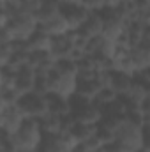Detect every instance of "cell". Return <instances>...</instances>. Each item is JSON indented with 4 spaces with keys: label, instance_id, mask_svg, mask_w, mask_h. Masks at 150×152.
Listing matches in <instances>:
<instances>
[{
    "label": "cell",
    "instance_id": "5bb4252c",
    "mask_svg": "<svg viewBox=\"0 0 150 152\" xmlns=\"http://www.w3.org/2000/svg\"><path fill=\"white\" fill-rule=\"evenodd\" d=\"M62 16V4L60 0H42L41 5H39L37 12H36V18L39 21V27Z\"/></svg>",
    "mask_w": 150,
    "mask_h": 152
},
{
    "label": "cell",
    "instance_id": "9a60e30c",
    "mask_svg": "<svg viewBox=\"0 0 150 152\" xmlns=\"http://www.w3.org/2000/svg\"><path fill=\"white\" fill-rule=\"evenodd\" d=\"M57 62L58 60L51 55V51H30L28 66H32L37 73H50V71H53Z\"/></svg>",
    "mask_w": 150,
    "mask_h": 152
},
{
    "label": "cell",
    "instance_id": "52a82bcc",
    "mask_svg": "<svg viewBox=\"0 0 150 152\" xmlns=\"http://www.w3.org/2000/svg\"><path fill=\"white\" fill-rule=\"evenodd\" d=\"M131 58H133V64H134L138 75L150 69V30L136 46H133Z\"/></svg>",
    "mask_w": 150,
    "mask_h": 152
},
{
    "label": "cell",
    "instance_id": "2e32d148",
    "mask_svg": "<svg viewBox=\"0 0 150 152\" xmlns=\"http://www.w3.org/2000/svg\"><path fill=\"white\" fill-rule=\"evenodd\" d=\"M46 101H48V113L60 115V117H71L69 99H66L58 94H48Z\"/></svg>",
    "mask_w": 150,
    "mask_h": 152
},
{
    "label": "cell",
    "instance_id": "e0dca14e",
    "mask_svg": "<svg viewBox=\"0 0 150 152\" xmlns=\"http://www.w3.org/2000/svg\"><path fill=\"white\" fill-rule=\"evenodd\" d=\"M78 80H79V78H78ZM103 88H106V87H104L103 81L99 80V75L95 76V78L79 80V83H78V94H81V96H85V97H88V99H92V101L99 96V92H101Z\"/></svg>",
    "mask_w": 150,
    "mask_h": 152
},
{
    "label": "cell",
    "instance_id": "4dcf8cb0",
    "mask_svg": "<svg viewBox=\"0 0 150 152\" xmlns=\"http://www.w3.org/2000/svg\"><path fill=\"white\" fill-rule=\"evenodd\" d=\"M2 4H9V2H14V0H0Z\"/></svg>",
    "mask_w": 150,
    "mask_h": 152
},
{
    "label": "cell",
    "instance_id": "30bf717a",
    "mask_svg": "<svg viewBox=\"0 0 150 152\" xmlns=\"http://www.w3.org/2000/svg\"><path fill=\"white\" fill-rule=\"evenodd\" d=\"M78 34L85 41L101 37L104 34V18H103V14L101 12H90V16L87 18L83 27L78 30Z\"/></svg>",
    "mask_w": 150,
    "mask_h": 152
},
{
    "label": "cell",
    "instance_id": "484cf974",
    "mask_svg": "<svg viewBox=\"0 0 150 152\" xmlns=\"http://www.w3.org/2000/svg\"><path fill=\"white\" fill-rule=\"evenodd\" d=\"M143 149L150 152V133H145V136H143Z\"/></svg>",
    "mask_w": 150,
    "mask_h": 152
},
{
    "label": "cell",
    "instance_id": "8992f818",
    "mask_svg": "<svg viewBox=\"0 0 150 152\" xmlns=\"http://www.w3.org/2000/svg\"><path fill=\"white\" fill-rule=\"evenodd\" d=\"M25 120L27 117L18 104L0 108V127H2V134L5 136H12L14 133H18V129L23 126Z\"/></svg>",
    "mask_w": 150,
    "mask_h": 152
},
{
    "label": "cell",
    "instance_id": "83f0119b",
    "mask_svg": "<svg viewBox=\"0 0 150 152\" xmlns=\"http://www.w3.org/2000/svg\"><path fill=\"white\" fill-rule=\"evenodd\" d=\"M140 75L143 76V78H145L147 81H150V69H149V71H145V73H140Z\"/></svg>",
    "mask_w": 150,
    "mask_h": 152
},
{
    "label": "cell",
    "instance_id": "7c38bea8",
    "mask_svg": "<svg viewBox=\"0 0 150 152\" xmlns=\"http://www.w3.org/2000/svg\"><path fill=\"white\" fill-rule=\"evenodd\" d=\"M62 14L69 21L71 30H79L87 21V18L90 16V11L81 4H67V5H62Z\"/></svg>",
    "mask_w": 150,
    "mask_h": 152
},
{
    "label": "cell",
    "instance_id": "d6a6232c",
    "mask_svg": "<svg viewBox=\"0 0 150 152\" xmlns=\"http://www.w3.org/2000/svg\"><path fill=\"white\" fill-rule=\"evenodd\" d=\"M149 30H150V28H149Z\"/></svg>",
    "mask_w": 150,
    "mask_h": 152
},
{
    "label": "cell",
    "instance_id": "277c9868",
    "mask_svg": "<svg viewBox=\"0 0 150 152\" xmlns=\"http://www.w3.org/2000/svg\"><path fill=\"white\" fill-rule=\"evenodd\" d=\"M50 83H51V94H58L66 99H71L78 92V75L74 73H60L57 69L50 71Z\"/></svg>",
    "mask_w": 150,
    "mask_h": 152
},
{
    "label": "cell",
    "instance_id": "7a4b0ae2",
    "mask_svg": "<svg viewBox=\"0 0 150 152\" xmlns=\"http://www.w3.org/2000/svg\"><path fill=\"white\" fill-rule=\"evenodd\" d=\"M44 138V131L39 118H27L23 126L11 136L16 151H39Z\"/></svg>",
    "mask_w": 150,
    "mask_h": 152
},
{
    "label": "cell",
    "instance_id": "d4e9b609",
    "mask_svg": "<svg viewBox=\"0 0 150 152\" xmlns=\"http://www.w3.org/2000/svg\"><path fill=\"white\" fill-rule=\"evenodd\" d=\"M125 2H127V0H104V4H106L108 9H118V7H122ZM106 7H104V9H106Z\"/></svg>",
    "mask_w": 150,
    "mask_h": 152
},
{
    "label": "cell",
    "instance_id": "3957f363",
    "mask_svg": "<svg viewBox=\"0 0 150 152\" xmlns=\"http://www.w3.org/2000/svg\"><path fill=\"white\" fill-rule=\"evenodd\" d=\"M103 18H104V34L111 41H120L125 36L127 27H129V18L125 14V11L122 7L118 9H103L101 11Z\"/></svg>",
    "mask_w": 150,
    "mask_h": 152
},
{
    "label": "cell",
    "instance_id": "f1b7e54d",
    "mask_svg": "<svg viewBox=\"0 0 150 152\" xmlns=\"http://www.w3.org/2000/svg\"><path fill=\"white\" fill-rule=\"evenodd\" d=\"M74 152H87V151H85L83 147H76V149H74Z\"/></svg>",
    "mask_w": 150,
    "mask_h": 152
},
{
    "label": "cell",
    "instance_id": "cb8c5ba5",
    "mask_svg": "<svg viewBox=\"0 0 150 152\" xmlns=\"http://www.w3.org/2000/svg\"><path fill=\"white\" fill-rule=\"evenodd\" d=\"M101 152H129L125 151L120 143H117V142H110V143H104V147L101 149Z\"/></svg>",
    "mask_w": 150,
    "mask_h": 152
},
{
    "label": "cell",
    "instance_id": "f546056e",
    "mask_svg": "<svg viewBox=\"0 0 150 152\" xmlns=\"http://www.w3.org/2000/svg\"><path fill=\"white\" fill-rule=\"evenodd\" d=\"M134 152H149V151H147V149H143V147H141V149H138V151H134Z\"/></svg>",
    "mask_w": 150,
    "mask_h": 152
},
{
    "label": "cell",
    "instance_id": "603a6c76",
    "mask_svg": "<svg viewBox=\"0 0 150 152\" xmlns=\"http://www.w3.org/2000/svg\"><path fill=\"white\" fill-rule=\"evenodd\" d=\"M0 152H18V151H16V147H14V143H12V140H11V136H5V134H2V142H0Z\"/></svg>",
    "mask_w": 150,
    "mask_h": 152
},
{
    "label": "cell",
    "instance_id": "7402d4cb",
    "mask_svg": "<svg viewBox=\"0 0 150 152\" xmlns=\"http://www.w3.org/2000/svg\"><path fill=\"white\" fill-rule=\"evenodd\" d=\"M79 4H81L83 7H87L90 12H101V11L106 7L104 0H79Z\"/></svg>",
    "mask_w": 150,
    "mask_h": 152
},
{
    "label": "cell",
    "instance_id": "9c48e42d",
    "mask_svg": "<svg viewBox=\"0 0 150 152\" xmlns=\"http://www.w3.org/2000/svg\"><path fill=\"white\" fill-rule=\"evenodd\" d=\"M71 118L74 122H81V124H94L97 126L103 118V108L95 103L90 101L88 104H85L83 108H78L74 112H71Z\"/></svg>",
    "mask_w": 150,
    "mask_h": 152
},
{
    "label": "cell",
    "instance_id": "4fadbf2b",
    "mask_svg": "<svg viewBox=\"0 0 150 152\" xmlns=\"http://www.w3.org/2000/svg\"><path fill=\"white\" fill-rule=\"evenodd\" d=\"M66 133L73 138V142L76 145H83L85 142H88L90 138H94L97 134V126H94V124H81V122H74L73 120Z\"/></svg>",
    "mask_w": 150,
    "mask_h": 152
},
{
    "label": "cell",
    "instance_id": "d6986e66",
    "mask_svg": "<svg viewBox=\"0 0 150 152\" xmlns=\"http://www.w3.org/2000/svg\"><path fill=\"white\" fill-rule=\"evenodd\" d=\"M51 42H53V37L50 34H46L42 28H39L25 44H27V50L28 51H50Z\"/></svg>",
    "mask_w": 150,
    "mask_h": 152
},
{
    "label": "cell",
    "instance_id": "8fae6325",
    "mask_svg": "<svg viewBox=\"0 0 150 152\" xmlns=\"http://www.w3.org/2000/svg\"><path fill=\"white\" fill-rule=\"evenodd\" d=\"M133 83H134V75H129L124 71H110L108 88H111L118 97H125L131 92Z\"/></svg>",
    "mask_w": 150,
    "mask_h": 152
},
{
    "label": "cell",
    "instance_id": "ffe728a7",
    "mask_svg": "<svg viewBox=\"0 0 150 152\" xmlns=\"http://www.w3.org/2000/svg\"><path fill=\"white\" fill-rule=\"evenodd\" d=\"M20 97H21V96H20V92H18L16 88H2V87H0V108L18 104Z\"/></svg>",
    "mask_w": 150,
    "mask_h": 152
},
{
    "label": "cell",
    "instance_id": "ac0fdd59",
    "mask_svg": "<svg viewBox=\"0 0 150 152\" xmlns=\"http://www.w3.org/2000/svg\"><path fill=\"white\" fill-rule=\"evenodd\" d=\"M39 28H42L51 37H60V36H67L69 32H73L71 27H69V21L66 20L64 14L55 18V20H51V21H48V23H44V25H41Z\"/></svg>",
    "mask_w": 150,
    "mask_h": 152
},
{
    "label": "cell",
    "instance_id": "4316f807",
    "mask_svg": "<svg viewBox=\"0 0 150 152\" xmlns=\"http://www.w3.org/2000/svg\"><path fill=\"white\" fill-rule=\"evenodd\" d=\"M20 5H28V4H34V2H37V0H16Z\"/></svg>",
    "mask_w": 150,
    "mask_h": 152
},
{
    "label": "cell",
    "instance_id": "6da1fadb",
    "mask_svg": "<svg viewBox=\"0 0 150 152\" xmlns=\"http://www.w3.org/2000/svg\"><path fill=\"white\" fill-rule=\"evenodd\" d=\"M143 115H127V118L124 120V124L120 126V129L117 131V138L115 142L120 143L125 151L134 152L143 147Z\"/></svg>",
    "mask_w": 150,
    "mask_h": 152
},
{
    "label": "cell",
    "instance_id": "ba28073f",
    "mask_svg": "<svg viewBox=\"0 0 150 152\" xmlns=\"http://www.w3.org/2000/svg\"><path fill=\"white\" fill-rule=\"evenodd\" d=\"M36 81H37V71L32 66H23L21 69H18L14 88L20 92V96L30 94L36 92Z\"/></svg>",
    "mask_w": 150,
    "mask_h": 152
},
{
    "label": "cell",
    "instance_id": "1f68e13d",
    "mask_svg": "<svg viewBox=\"0 0 150 152\" xmlns=\"http://www.w3.org/2000/svg\"><path fill=\"white\" fill-rule=\"evenodd\" d=\"M18 152H39V151H18Z\"/></svg>",
    "mask_w": 150,
    "mask_h": 152
},
{
    "label": "cell",
    "instance_id": "44dd1931",
    "mask_svg": "<svg viewBox=\"0 0 150 152\" xmlns=\"http://www.w3.org/2000/svg\"><path fill=\"white\" fill-rule=\"evenodd\" d=\"M16 51V42H7L0 44V66H7Z\"/></svg>",
    "mask_w": 150,
    "mask_h": 152
},
{
    "label": "cell",
    "instance_id": "5b68a950",
    "mask_svg": "<svg viewBox=\"0 0 150 152\" xmlns=\"http://www.w3.org/2000/svg\"><path fill=\"white\" fill-rule=\"evenodd\" d=\"M18 106L21 108V112L25 113L27 118H42L44 115H48V101L46 96L37 94V92H30L20 97Z\"/></svg>",
    "mask_w": 150,
    "mask_h": 152
}]
</instances>
